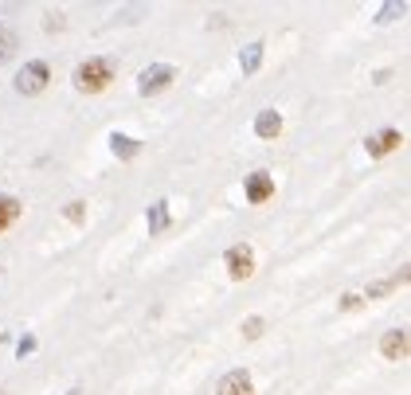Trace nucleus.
I'll return each mask as SVG.
<instances>
[{"label": "nucleus", "mask_w": 411, "mask_h": 395, "mask_svg": "<svg viewBox=\"0 0 411 395\" xmlns=\"http://www.w3.org/2000/svg\"><path fill=\"white\" fill-rule=\"evenodd\" d=\"M220 395H255L251 375L243 372V368H235V372H227V375L220 380Z\"/></svg>", "instance_id": "nucleus-7"}, {"label": "nucleus", "mask_w": 411, "mask_h": 395, "mask_svg": "<svg viewBox=\"0 0 411 395\" xmlns=\"http://www.w3.org/2000/svg\"><path fill=\"white\" fill-rule=\"evenodd\" d=\"M403 145V133L400 129H384V133H372L368 141H364V149H368V157H388L391 149Z\"/></svg>", "instance_id": "nucleus-5"}, {"label": "nucleus", "mask_w": 411, "mask_h": 395, "mask_svg": "<svg viewBox=\"0 0 411 395\" xmlns=\"http://www.w3.org/2000/svg\"><path fill=\"white\" fill-rule=\"evenodd\" d=\"M20 211H24L20 200H16V196H4V192H0V231L12 228V223L20 219Z\"/></svg>", "instance_id": "nucleus-12"}, {"label": "nucleus", "mask_w": 411, "mask_h": 395, "mask_svg": "<svg viewBox=\"0 0 411 395\" xmlns=\"http://www.w3.org/2000/svg\"><path fill=\"white\" fill-rule=\"evenodd\" d=\"M16 352H20V356H31V352H36V336H24L20 345H16Z\"/></svg>", "instance_id": "nucleus-19"}, {"label": "nucleus", "mask_w": 411, "mask_h": 395, "mask_svg": "<svg viewBox=\"0 0 411 395\" xmlns=\"http://www.w3.org/2000/svg\"><path fill=\"white\" fill-rule=\"evenodd\" d=\"M271 196H274V177L251 172V177H247V200H251V204H267Z\"/></svg>", "instance_id": "nucleus-6"}, {"label": "nucleus", "mask_w": 411, "mask_h": 395, "mask_svg": "<svg viewBox=\"0 0 411 395\" xmlns=\"http://www.w3.org/2000/svg\"><path fill=\"white\" fill-rule=\"evenodd\" d=\"M357 306H361V297H357V294H345L341 297V309H357Z\"/></svg>", "instance_id": "nucleus-20"}, {"label": "nucleus", "mask_w": 411, "mask_h": 395, "mask_svg": "<svg viewBox=\"0 0 411 395\" xmlns=\"http://www.w3.org/2000/svg\"><path fill=\"white\" fill-rule=\"evenodd\" d=\"M262 51H267V47H262L259 40L247 43V47L239 51V67H243V75H255V70L262 67Z\"/></svg>", "instance_id": "nucleus-11"}, {"label": "nucleus", "mask_w": 411, "mask_h": 395, "mask_svg": "<svg viewBox=\"0 0 411 395\" xmlns=\"http://www.w3.org/2000/svg\"><path fill=\"white\" fill-rule=\"evenodd\" d=\"M114 82V63L110 59H87L75 67V87L82 90V94H98V90H106Z\"/></svg>", "instance_id": "nucleus-1"}, {"label": "nucleus", "mask_w": 411, "mask_h": 395, "mask_svg": "<svg viewBox=\"0 0 411 395\" xmlns=\"http://www.w3.org/2000/svg\"><path fill=\"white\" fill-rule=\"evenodd\" d=\"M380 352L388 356V360H403V356H408V329H391V333H384Z\"/></svg>", "instance_id": "nucleus-8"}, {"label": "nucleus", "mask_w": 411, "mask_h": 395, "mask_svg": "<svg viewBox=\"0 0 411 395\" xmlns=\"http://www.w3.org/2000/svg\"><path fill=\"white\" fill-rule=\"evenodd\" d=\"M145 223H149L153 235H157V231H165V228H169V204H165V200H157V204L145 211Z\"/></svg>", "instance_id": "nucleus-13"}, {"label": "nucleus", "mask_w": 411, "mask_h": 395, "mask_svg": "<svg viewBox=\"0 0 411 395\" xmlns=\"http://www.w3.org/2000/svg\"><path fill=\"white\" fill-rule=\"evenodd\" d=\"M110 149H114V157L121 161H133L141 153V141L130 137V133H110Z\"/></svg>", "instance_id": "nucleus-9"}, {"label": "nucleus", "mask_w": 411, "mask_h": 395, "mask_svg": "<svg viewBox=\"0 0 411 395\" xmlns=\"http://www.w3.org/2000/svg\"><path fill=\"white\" fill-rule=\"evenodd\" d=\"M43 28H47V31H59V28H63V12H47Z\"/></svg>", "instance_id": "nucleus-18"}, {"label": "nucleus", "mask_w": 411, "mask_h": 395, "mask_svg": "<svg viewBox=\"0 0 411 395\" xmlns=\"http://www.w3.org/2000/svg\"><path fill=\"white\" fill-rule=\"evenodd\" d=\"M63 216H67L70 223H82V219H87V204H82V200H75V204H67V211H63Z\"/></svg>", "instance_id": "nucleus-16"}, {"label": "nucleus", "mask_w": 411, "mask_h": 395, "mask_svg": "<svg viewBox=\"0 0 411 395\" xmlns=\"http://www.w3.org/2000/svg\"><path fill=\"white\" fill-rule=\"evenodd\" d=\"M172 79H177V70H172L169 63H153V67H145V70L137 75V90L145 94V98H149V94H160V90L169 87Z\"/></svg>", "instance_id": "nucleus-4"}, {"label": "nucleus", "mask_w": 411, "mask_h": 395, "mask_svg": "<svg viewBox=\"0 0 411 395\" xmlns=\"http://www.w3.org/2000/svg\"><path fill=\"white\" fill-rule=\"evenodd\" d=\"M243 336H247V341H259L262 336V317H247V321H243Z\"/></svg>", "instance_id": "nucleus-15"}, {"label": "nucleus", "mask_w": 411, "mask_h": 395, "mask_svg": "<svg viewBox=\"0 0 411 395\" xmlns=\"http://www.w3.org/2000/svg\"><path fill=\"white\" fill-rule=\"evenodd\" d=\"M223 262H227V274L235 278V282H247V278L255 274V251L247 247V243H235V247H227Z\"/></svg>", "instance_id": "nucleus-2"}, {"label": "nucleus", "mask_w": 411, "mask_h": 395, "mask_svg": "<svg viewBox=\"0 0 411 395\" xmlns=\"http://www.w3.org/2000/svg\"><path fill=\"white\" fill-rule=\"evenodd\" d=\"M47 82H51V67H47V63H40V59L24 63L20 75H16V90H20V94H40Z\"/></svg>", "instance_id": "nucleus-3"}, {"label": "nucleus", "mask_w": 411, "mask_h": 395, "mask_svg": "<svg viewBox=\"0 0 411 395\" xmlns=\"http://www.w3.org/2000/svg\"><path fill=\"white\" fill-rule=\"evenodd\" d=\"M255 133H259L262 141L278 137V133H282V118H278V114H274V110H262L259 118H255Z\"/></svg>", "instance_id": "nucleus-10"}, {"label": "nucleus", "mask_w": 411, "mask_h": 395, "mask_svg": "<svg viewBox=\"0 0 411 395\" xmlns=\"http://www.w3.org/2000/svg\"><path fill=\"white\" fill-rule=\"evenodd\" d=\"M403 12H408V4H403V0H391V4H384V8L376 12V24H391L396 16H403Z\"/></svg>", "instance_id": "nucleus-14"}, {"label": "nucleus", "mask_w": 411, "mask_h": 395, "mask_svg": "<svg viewBox=\"0 0 411 395\" xmlns=\"http://www.w3.org/2000/svg\"><path fill=\"white\" fill-rule=\"evenodd\" d=\"M12 51H16V36H12V31H0V63L8 59Z\"/></svg>", "instance_id": "nucleus-17"}]
</instances>
